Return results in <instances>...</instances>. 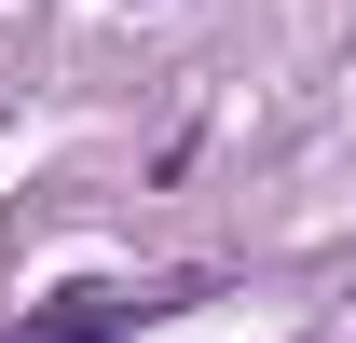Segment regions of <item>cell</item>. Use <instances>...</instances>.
Returning a JSON list of instances; mask_svg holds the SVG:
<instances>
[{"label":"cell","mask_w":356,"mask_h":343,"mask_svg":"<svg viewBox=\"0 0 356 343\" xmlns=\"http://www.w3.org/2000/svg\"><path fill=\"white\" fill-rule=\"evenodd\" d=\"M192 289H206V275H151V289H69V302H42V316H14L0 343H110V330H137V316H178Z\"/></svg>","instance_id":"obj_1"}]
</instances>
